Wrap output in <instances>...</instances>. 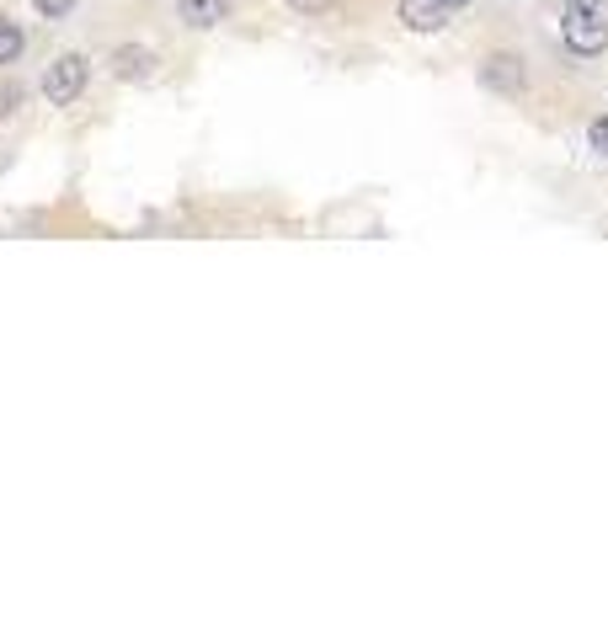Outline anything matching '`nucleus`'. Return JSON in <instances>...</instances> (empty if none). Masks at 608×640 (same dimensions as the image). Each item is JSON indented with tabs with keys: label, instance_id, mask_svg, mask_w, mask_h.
Listing matches in <instances>:
<instances>
[{
	"label": "nucleus",
	"instance_id": "f257e3e1",
	"mask_svg": "<svg viewBox=\"0 0 608 640\" xmlns=\"http://www.w3.org/2000/svg\"><path fill=\"white\" fill-rule=\"evenodd\" d=\"M480 86L491 97H507V102H523L529 97V59L512 54V48H491L480 59Z\"/></svg>",
	"mask_w": 608,
	"mask_h": 640
},
{
	"label": "nucleus",
	"instance_id": "f03ea898",
	"mask_svg": "<svg viewBox=\"0 0 608 640\" xmlns=\"http://www.w3.org/2000/svg\"><path fill=\"white\" fill-rule=\"evenodd\" d=\"M561 43L572 48L576 59H598V54H608V22H604V11L566 5V16H561Z\"/></svg>",
	"mask_w": 608,
	"mask_h": 640
},
{
	"label": "nucleus",
	"instance_id": "7ed1b4c3",
	"mask_svg": "<svg viewBox=\"0 0 608 640\" xmlns=\"http://www.w3.org/2000/svg\"><path fill=\"white\" fill-rule=\"evenodd\" d=\"M86 80H91V65H86L80 54H59V59L43 70V86H37V91H43L54 107H70L75 97L86 91Z\"/></svg>",
	"mask_w": 608,
	"mask_h": 640
},
{
	"label": "nucleus",
	"instance_id": "20e7f679",
	"mask_svg": "<svg viewBox=\"0 0 608 640\" xmlns=\"http://www.w3.org/2000/svg\"><path fill=\"white\" fill-rule=\"evenodd\" d=\"M465 5L469 0H400V22H406L411 33H438V27H449Z\"/></svg>",
	"mask_w": 608,
	"mask_h": 640
},
{
	"label": "nucleus",
	"instance_id": "39448f33",
	"mask_svg": "<svg viewBox=\"0 0 608 640\" xmlns=\"http://www.w3.org/2000/svg\"><path fill=\"white\" fill-rule=\"evenodd\" d=\"M112 75L129 80V86H134V80H150V75H155V54H150L144 43H123V48H112Z\"/></svg>",
	"mask_w": 608,
	"mask_h": 640
},
{
	"label": "nucleus",
	"instance_id": "423d86ee",
	"mask_svg": "<svg viewBox=\"0 0 608 640\" xmlns=\"http://www.w3.org/2000/svg\"><path fill=\"white\" fill-rule=\"evenodd\" d=\"M230 5L235 0H177V16L187 27H198V33H209L219 22H230Z\"/></svg>",
	"mask_w": 608,
	"mask_h": 640
},
{
	"label": "nucleus",
	"instance_id": "0eeeda50",
	"mask_svg": "<svg viewBox=\"0 0 608 640\" xmlns=\"http://www.w3.org/2000/svg\"><path fill=\"white\" fill-rule=\"evenodd\" d=\"M22 48H27V33H22L11 16H0V70H5V65H16V59H22Z\"/></svg>",
	"mask_w": 608,
	"mask_h": 640
},
{
	"label": "nucleus",
	"instance_id": "6e6552de",
	"mask_svg": "<svg viewBox=\"0 0 608 640\" xmlns=\"http://www.w3.org/2000/svg\"><path fill=\"white\" fill-rule=\"evenodd\" d=\"M587 150H598L608 161V112H598V118L587 123Z\"/></svg>",
	"mask_w": 608,
	"mask_h": 640
},
{
	"label": "nucleus",
	"instance_id": "1a4fd4ad",
	"mask_svg": "<svg viewBox=\"0 0 608 640\" xmlns=\"http://www.w3.org/2000/svg\"><path fill=\"white\" fill-rule=\"evenodd\" d=\"M288 11H294V16H331L336 0H288Z\"/></svg>",
	"mask_w": 608,
	"mask_h": 640
},
{
	"label": "nucleus",
	"instance_id": "9d476101",
	"mask_svg": "<svg viewBox=\"0 0 608 640\" xmlns=\"http://www.w3.org/2000/svg\"><path fill=\"white\" fill-rule=\"evenodd\" d=\"M37 11H43V16H54V22H59V16H70L75 11V0H33Z\"/></svg>",
	"mask_w": 608,
	"mask_h": 640
},
{
	"label": "nucleus",
	"instance_id": "9b49d317",
	"mask_svg": "<svg viewBox=\"0 0 608 640\" xmlns=\"http://www.w3.org/2000/svg\"><path fill=\"white\" fill-rule=\"evenodd\" d=\"M566 5H587V11H604L608 0H566Z\"/></svg>",
	"mask_w": 608,
	"mask_h": 640
}]
</instances>
